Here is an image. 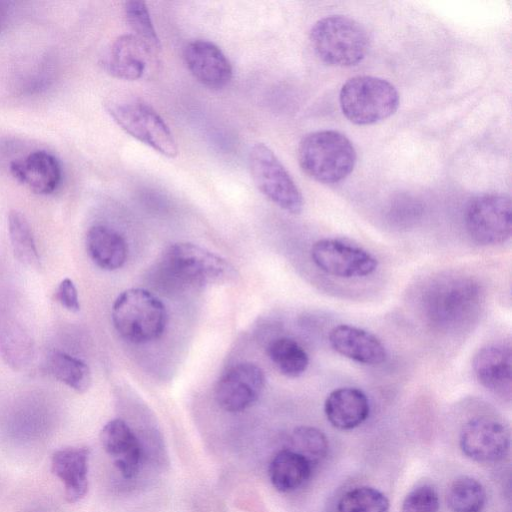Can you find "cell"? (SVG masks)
Listing matches in <instances>:
<instances>
[{
  "mask_svg": "<svg viewBox=\"0 0 512 512\" xmlns=\"http://www.w3.org/2000/svg\"><path fill=\"white\" fill-rule=\"evenodd\" d=\"M482 300L481 288L473 279L443 277L424 292L423 312L433 327L446 332L456 331L477 316Z\"/></svg>",
  "mask_w": 512,
  "mask_h": 512,
  "instance_id": "cell-1",
  "label": "cell"
},
{
  "mask_svg": "<svg viewBox=\"0 0 512 512\" xmlns=\"http://www.w3.org/2000/svg\"><path fill=\"white\" fill-rule=\"evenodd\" d=\"M298 161L304 173L312 179L335 184L353 171L356 151L352 142L338 131H315L300 141Z\"/></svg>",
  "mask_w": 512,
  "mask_h": 512,
  "instance_id": "cell-2",
  "label": "cell"
},
{
  "mask_svg": "<svg viewBox=\"0 0 512 512\" xmlns=\"http://www.w3.org/2000/svg\"><path fill=\"white\" fill-rule=\"evenodd\" d=\"M310 42L324 63L337 67L357 65L369 49V37L364 27L343 15L318 20L310 31Z\"/></svg>",
  "mask_w": 512,
  "mask_h": 512,
  "instance_id": "cell-3",
  "label": "cell"
},
{
  "mask_svg": "<svg viewBox=\"0 0 512 512\" xmlns=\"http://www.w3.org/2000/svg\"><path fill=\"white\" fill-rule=\"evenodd\" d=\"M112 321L118 334L128 342L142 344L158 339L167 323L164 304L142 288L120 293L112 306Z\"/></svg>",
  "mask_w": 512,
  "mask_h": 512,
  "instance_id": "cell-4",
  "label": "cell"
},
{
  "mask_svg": "<svg viewBox=\"0 0 512 512\" xmlns=\"http://www.w3.org/2000/svg\"><path fill=\"white\" fill-rule=\"evenodd\" d=\"M339 102L349 121L357 125H370L396 112L399 94L387 80L362 75L352 77L343 84Z\"/></svg>",
  "mask_w": 512,
  "mask_h": 512,
  "instance_id": "cell-5",
  "label": "cell"
},
{
  "mask_svg": "<svg viewBox=\"0 0 512 512\" xmlns=\"http://www.w3.org/2000/svg\"><path fill=\"white\" fill-rule=\"evenodd\" d=\"M167 270L183 282L196 286L225 284L237 272L226 259L192 243H175L164 254Z\"/></svg>",
  "mask_w": 512,
  "mask_h": 512,
  "instance_id": "cell-6",
  "label": "cell"
},
{
  "mask_svg": "<svg viewBox=\"0 0 512 512\" xmlns=\"http://www.w3.org/2000/svg\"><path fill=\"white\" fill-rule=\"evenodd\" d=\"M107 111L130 136L168 158L178 154L177 143L168 125L148 104L141 101H113Z\"/></svg>",
  "mask_w": 512,
  "mask_h": 512,
  "instance_id": "cell-7",
  "label": "cell"
},
{
  "mask_svg": "<svg viewBox=\"0 0 512 512\" xmlns=\"http://www.w3.org/2000/svg\"><path fill=\"white\" fill-rule=\"evenodd\" d=\"M248 163L251 177L263 195L291 214L301 213L302 194L268 146L263 143L254 145L249 152Z\"/></svg>",
  "mask_w": 512,
  "mask_h": 512,
  "instance_id": "cell-8",
  "label": "cell"
},
{
  "mask_svg": "<svg viewBox=\"0 0 512 512\" xmlns=\"http://www.w3.org/2000/svg\"><path fill=\"white\" fill-rule=\"evenodd\" d=\"M465 227L471 239L480 245H498L511 236L512 206L508 195L484 193L468 203Z\"/></svg>",
  "mask_w": 512,
  "mask_h": 512,
  "instance_id": "cell-9",
  "label": "cell"
},
{
  "mask_svg": "<svg viewBox=\"0 0 512 512\" xmlns=\"http://www.w3.org/2000/svg\"><path fill=\"white\" fill-rule=\"evenodd\" d=\"M311 259L323 272L340 278L366 277L378 266L377 259L368 251L330 238L313 244Z\"/></svg>",
  "mask_w": 512,
  "mask_h": 512,
  "instance_id": "cell-10",
  "label": "cell"
},
{
  "mask_svg": "<svg viewBox=\"0 0 512 512\" xmlns=\"http://www.w3.org/2000/svg\"><path fill=\"white\" fill-rule=\"evenodd\" d=\"M459 445L463 454L479 463L503 460L510 448L506 426L489 416H478L467 421L460 432Z\"/></svg>",
  "mask_w": 512,
  "mask_h": 512,
  "instance_id": "cell-11",
  "label": "cell"
},
{
  "mask_svg": "<svg viewBox=\"0 0 512 512\" xmlns=\"http://www.w3.org/2000/svg\"><path fill=\"white\" fill-rule=\"evenodd\" d=\"M265 387L262 369L254 363L243 362L231 367L218 380L215 399L228 412H240L252 406Z\"/></svg>",
  "mask_w": 512,
  "mask_h": 512,
  "instance_id": "cell-12",
  "label": "cell"
},
{
  "mask_svg": "<svg viewBox=\"0 0 512 512\" xmlns=\"http://www.w3.org/2000/svg\"><path fill=\"white\" fill-rule=\"evenodd\" d=\"M185 64L192 76L210 89H221L232 79V67L214 43L207 40L189 42L183 53Z\"/></svg>",
  "mask_w": 512,
  "mask_h": 512,
  "instance_id": "cell-13",
  "label": "cell"
},
{
  "mask_svg": "<svg viewBox=\"0 0 512 512\" xmlns=\"http://www.w3.org/2000/svg\"><path fill=\"white\" fill-rule=\"evenodd\" d=\"M472 367L484 388L503 400H510L512 360L509 344L494 343L481 348L473 358Z\"/></svg>",
  "mask_w": 512,
  "mask_h": 512,
  "instance_id": "cell-14",
  "label": "cell"
},
{
  "mask_svg": "<svg viewBox=\"0 0 512 512\" xmlns=\"http://www.w3.org/2000/svg\"><path fill=\"white\" fill-rule=\"evenodd\" d=\"M105 452L125 479L134 478L140 469L143 451L138 437L122 419L105 424L100 433Z\"/></svg>",
  "mask_w": 512,
  "mask_h": 512,
  "instance_id": "cell-15",
  "label": "cell"
},
{
  "mask_svg": "<svg viewBox=\"0 0 512 512\" xmlns=\"http://www.w3.org/2000/svg\"><path fill=\"white\" fill-rule=\"evenodd\" d=\"M12 176L33 193H53L61 181V166L51 153L37 150L10 164Z\"/></svg>",
  "mask_w": 512,
  "mask_h": 512,
  "instance_id": "cell-16",
  "label": "cell"
},
{
  "mask_svg": "<svg viewBox=\"0 0 512 512\" xmlns=\"http://www.w3.org/2000/svg\"><path fill=\"white\" fill-rule=\"evenodd\" d=\"M329 343L337 353L365 365H379L387 357L385 346L375 335L351 325L335 326Z\"/></svg>",
  "mask_w": 512,
  "mask_h": 512,
  "instance_id": "cell-17",
  "label": "cell"
},
{
  "mask_svg": "<svg viewBox=\"0 0 512 512\" xmlns=\"http://www.w3.org/2000/svg\"><path fill=\"white\" fill-rule=\"evenodd\" d=\"M149 54L154 53L133 34L121 35L109 47L103 66L115 78L138 80L146 71Z\"/></svg>",
  "mask_w": 512,
  "mask_h": 512,
  "instance_id": "cell-18",
  "label": "cell"
},
{
  "mask_svg": "<svg viewBox=\"0 0 512 512\" xmlns=\"http://www.w3.org/2000/svg\"><path fill=\"white\" fill-rule=\"evenodd\" d=\"M88 461L89 450L83 447L59 449L52 455V472L63 483L69 502H77L87 493Z\"/></svg>",
  "mask_w": 512,
  "mask_h": 512,
  "instance_id": "cell-19",
  "label": "cell"
},
{
  "mask_svg": "<svg viewBox=\"0 0 512 512\" xmlns=\"http://www.w3.org/2000/svg\"><path fill=\"white\" fill-rule=\"evenodd\" d=\"M324 412L333 427L339 430H351L366 421L370 413V404L362 390L341 387L328 394L324 403Z\"/></svg>",
  "mask_w": 512,
  "mask_h": 512,
  "instance_id": "cell-20",
  "label": "cell"
},
{
  "mask_svg": "<svg viewBox=\"0 0 512 512\" xmlns=\"http://www.w3.org/2000/svg\"><path fill=\"white\" fill-rule=\"evenodd\" d=\"M86 248L94 264L108 271L121 268L128 255V246L122 235L104 225H95L88 230Z\"/></svg>",
  "mask_w": 512,
  "mask_h": 512,
  "instance_id": "cell-21",
  "label": "cell"
},
{
  "mask_svg": "<svg viewBox=\"0 0 512 512\" xmlns=\"http://www.w3.org/2000/svg\"><path fill=\"white\" fill-rule=\"evenodd\" d=\"M313 466L300 454L285 448L276 453L269 464L268 475L273 487L283 493L303 486Z\"/></svg>",
  "mask_w": 512,
  "mask_h": 512,
  "instance_id": "cell-22",
  "label": "cell"
},
{
  "mask_svg": "<svg viewBox=\"0 0 512 512\" xmlns=\"http://www.w3.org/2000/svg\"><path fill=\"white\" fill-rule=\"evenodd\" d=\"M49 373L71 389L83 393L91 385V372L82 360L64 352H53L47 360Z\"/></svg>",
  "mask_w": 512,
  "mask_h": 512,
  "instance_id": "cell-23",
  "label": "cell"
},
{
  "mask_svg": "<svg viewBox=\"0 0 512 512\" xmlns=\"http://www.w3.org/2000/svg\"><path fill=\"white\" fill-rule=\"evenodd\" d=\"M268 355L280 373L290 378L301 376L309 364L306 351L298 342L288 337L272 341L268 347Z\"/></svg>",
  "mask_w": 512,
  "mask_h": 512,
  "instance_id": "cell-24",
  "label": "cell"
},
{
  "mask_svg": "<svg viewBox=\"0 0 512 512\" xmlns=\"http://www.w3.org/2000/svg\"><path fill=\"white\" fill-rule=\"evenodd\" d=\"M446 501L452 512H482L486 503L485 488L477 479L461 476L448 487Z\"/></svg>",
  "mask_w": 512,
  "mask_h": 512,
  "instance_id": "cell-25",
  "label": "cell"
},
{
  "mask_svg": "<svg viewBox=\"0 0 512 512\" xmlns=\"http://www.w3.org/2000/svg\"><path fill=\"white\" fill-rule=\"evenodd\" d=\"M8 233L15 257L22 264L38 268L40 259L31 227L25 216L16 211L8 215Z\"/></svg>",
  "mask_w": 512,
  "mask_h": 512,
  "instance_id": "cell-26",
  "label": "cell"
},
{
  "mask_svg": "<svg viewBox=\"0 0 512 512\" xmlns=\"http://www.w3.org/2000/svg\"><path fill=\"white\" fill-rule=\"evenodd\" d=\"M0 351L9 366L20 370L33 356V342L20 325L7 324L0 333Z\"/></svg>",
  "mask_w": 512,
  "mask_h": 512,
  "instance_id": "cell-27",
  "label": "cell"
},
{
  "mask_svg": "<svg viewBox=\"0 0 512 512\" xmlns=\"http://www.w3.org/2000/svg\"><path fill=\"white\" fill-rule=\"evenodd\" d=\"M286 448L303 456L314 467L326 458L329 442L321 430L304 425L292 431Z\"/></svg>",
  "mask_w": 512,
  "mask_h": 512,
  "instance_id": "cell-28",
  "label": "cell"
},
{
  "mask_svg": "<svg viewBox=\"0 0 512 512\" xmlns=\"http://www.w3.org/2000/svg\"><path fill=\"white\" fill-rule=\"evenodd\" d=\"M337 510L338 512H389V500L376 488L360 486L342 495Z\"/></svg>",
  "mask_w": 512,
  "mask_h": 512,
  "instance_id": "cell-29",
  "label": "cell"
},
{
  "mask_svg": "<svg viewBox=\"0 0 512 512\" xmlns=\"http://www.w3.org/2000/svg\"><path fill=\"white\" fill-rule=\"evenodd\" d=\"M124 10L133 35L156 53L161 45L146 4L143 1L130 0L125 3Z\"/></svg>",
  "mask_w": 512,
  "mask_h": 512,
  "instance_id": "cell-30",
  "label": "cell"
},
{
  "mask_svg": "<svg viewBox=\"0 0 512 512\" xmlns=\"http://www.w3.org/2000/svg\"><path fill=\"white\" fill-rule=\"evenodd\" d=\"M439 506L436 490L430 485H421L406 495L401 512H438Z\"/></svg>",
  "mask_w": 512,
  "mask_h": 512,
  "instance_id": "cell-31",
  "label": "cell"
},
{
  "mask_svg": "<svg viewBox=\"0 0 512 512\" xmlns=\"http://www.w3.org/2000/svg\"><path fill=\"white\" fill-rule=\"evenodd\" d=\"M57 301L67 310L77 312L80 309L77 289L69 278L63 279L56 290Z\"/></svg>",
  "mask_w": 512,
  "mask_h": 512,
  "instance_id": "cell-32",
  "label": "cell"
},
{
  "mask_svg": "<svg viewBox=\"0 0 512 512\" xmlns=\"http://www.w3.org/2000/svg\"><path fill=\"white\" fill-rule=\"evenodd\" d=\"M7 21V9L4 3L0 2V32L6 25Z\"/></svg>",
  "mask_w": 512,
  "mask_h": 512,
  "instance_id": "cell-33",
  "label": "cell"
}]
</instances>
